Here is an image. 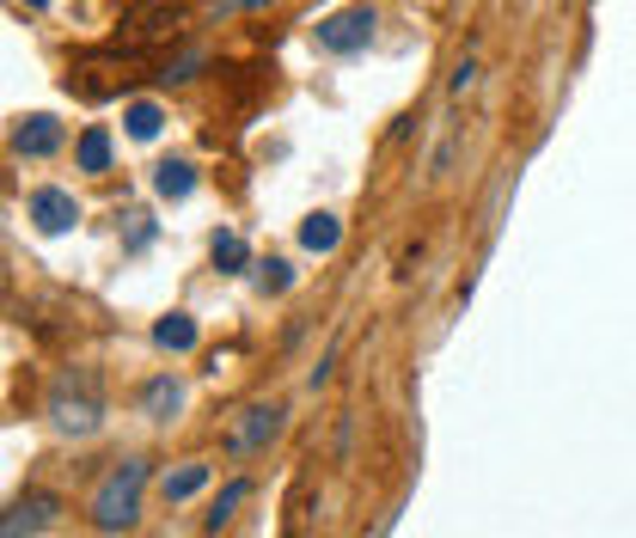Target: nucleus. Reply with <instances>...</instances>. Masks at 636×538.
Listing matches in <instances>:
<instances>
[{
    "mask_svg": "<svg viewBox=\"0 0 636 538\" xmlns=\"http://www.w3.org/2000/svg\"><path fill=\"white\" fill-rule=\"evenodd\" d=\"M50 422H55V434H74V441H86V434L105 422V398H98V380H93L86 368L55 380V392H50Z\"/></svg>",
    "mask_w": 636,
    "mask_h": 538,
    "instance_id": "2",
    "label": "nucleus"
},
{
    "mask_svg": "<svg viewBox=\"0 0 636 538\" xmlns=\"http://www.w3.org/2000/svg\"><path fill=\"white\" fill-rule=\"evenodd\" d=\"M178 410H184V380H172V373L147 380V392H141V416L147 422H172Z\"/></svg>",
    "mask_w": 636,
    "mask_h": 538,
    "instance_id": "7",
    "label": "nucleus"
},
{
    "mask_svg": "<svg viewBox=\"0 0 636 538\" xmlns=\"http://www.w3.org/2000/svg\"><path fill=\"white\" fill-rule=\"evenodd\" d=\"M55 520V496H25V502H13L7 508V538H19V532H43V526Z\"/></svg>",
    "mask_w": 636,
    "mask_h": 538,
    "instance_id": "9",
    "label": "nucleus"
},
{
    "mask_svg": "<svg viewBox=\"0 0 636 538\" xmlns=\"http://www.w3.org/2000/svg\"><path fill=\"white\" fill-rule=\"evenodd\" d=\"M123 123H129V135H135V141H153V135L166 129V110H159V105H147V98H135V105L123 110Z\"/></svg>",
    "mask_w": 636,
    "mask_h": 538,
    "instance_id": "16",
    "label": "nucleus"
},
{
    "mask_svg": "<svg viewBox=\"0 0 636 538\" xmlns=\"http://www.w3.org/2000/svg\"><path fill=\"white\" fill-rule=\"evenodd\" d=\"M276 0H209V13H264Z\"/></svg>",
    "mask_w": 636,
    "mask_h": 538,
    "instance_id": "18",
    "label": "nucleus"
},
{
    "mask_svg": "<svg viewBox=\"0 0 636 538\" xmlns=\"http://www.w3.org/2000/svg\"><path fill=\"white\" fill-rule=\"evenodd\" d=\"M245 502H252V484H245V477H233V484H226L221 496H214V508L202 514V526H209V532H221V526L233 520V514L245 508Z\"/></svg>",
    "mask_w": 636,
    "mask_h": 538,
    "instance_id": "15",
    "label": "nucleus"
},
{
    "mask_svg": "<svg viewBox=\"0 0 636 538\" xmlns=\"http://www.w3.org/2000/svg\"><path fill=\"white\" fill-rule=\"evenodd\" d=\"M257 288H264V294H288V288H294V263H288V257L257 263Z\"/></svg>",
    "mask_w": 636,
    "mask_h": 538,
    "instance_id": "17",
    "label": "nucleus"
},
{
    "mask_svg": "<svg viewBox=\"0 0 636 538\" xmlns=\"http://www.w3.org/2000/svg\"><path fill=\"white\" fill-rule=\"evenodd\" d=\"M300 245L312 251V257H331V251L343 245V221H337V214H325V209L306 214V221H300Z\"/></svg>",
    "mask_w": 636,
    "mask_h": 538,
    "instance_id": "13",
    "label": "nucleus"
},
{
    "mask_svg": "<svg viewBox=\"0 0 636 538\" xmlns=\"http://www.w3.org/2000/svg\"><path fill=\"white\" fill-rule=\"evenodd\" d=\"M141 489H147V460H117L93 489V526L98 532H129L141 520Z\"/></svg>",
    "mask_w": 636,
    "mask_h": 538,
    "instance_id": "1",
    "label": "nucleus"
},
{
    "mask_svg": "<svg viewBox=\"0 0 636 538\" xmlns=\"http://www.w3.org/2000/svg\"><path fill=\"white\" fill-rule=\"evenodd\" d=\"M312 38H318V50H331V55H356V50L373 43V13L368 7H343V13L318 19Z\"/></svg>",
    "mask_w": 636,
    "mask_h": 538,
    "instance_id": "4",
    "label": "nucleus"
},
{
    "mask_svg": "<svg viewBox=\"0 0 636 538\" xmlns=\"http://www.w3.org/2000/svg\"><path fill=\"white\" fill-rule=\"evenodd\" d=\"M209 257H214V270H221V276H245V270H252V245H245L233 226H221V233L209 239Z\"/></svg>",
    "mask_w": 636,
    "mask_h": 538,
    "instance_id": "12",
    "label": "nucleus"
},
{
    "mask_svg": "<svg viewBox=\"0 0 636 538\" xmlns=\"http://www.w3.org/2000/svg\"><path fill=\"white\" fill-rule=\"evenodd\" d=\"M197 337H202V330H197V318H190V313H166L153 325V349H166V355H190V349H197Z\"/></svg>",
    "mask_w": 636,
    "mask_h": 538,
    "instance_id": "10",
    "label": "nucleus"
},
{
    "mask_svg": "<svg viewBox=\"0 0 636 538\" xmlns=\"http://www.w3.org/2000/svg\"><path fill=\"white\" fill-rule=\"evenodd\" d=\"M55 147H62V117H50V110H31V117L13 123V154H19V159H50Z\"/></svg>",
    "mask_w": 636,
    "mask_h": 538,
    "instance_id": "6",
    "label": "nucleus"
},
{
    "mask_svg": "<svg viewBox=\"0 0 636 538\" xmlns=\"http://www.w3.org/2000/svg\"><path fill=\"white\" fill-rule=\"evenodd\" d=\"M190 190H197V166H190V159H159L153 166V197L184 202Z\"/></svg>",
    "mask_w": 636,
    "mask_h": 538,
    "instance_id": "11",
    "label": "nucleus"
},
{
    "mask_svg": "<svg viewBox=\"0 0 636 538\" xmlns=\"http://www.w3.org/2000/svg\"><path fill=\"white\" fill-rule=\"evenodd\" d=\"M282 422H288V410H282V404L239 410V422L226 429V453H233V460H252V453H264V446L282 434Z\"/></svg>",
    "mask_w": 636,
    "mask_h": 538,
    "instance_id": "3",
    "label": "nucleus"
},
{
    "mask_svg": "<svg viewBox=\"0 0 636 538\" xmlns=\"http://www.w3.org/2000/svg\"><path fill=\"white\" fill-rule=\"evenodd\" d=\"M25 221L38 226V233H67V226H80V202H74V190H62V184H38V190H31V202H25Z\"/></svg>",
    "mask_w": 636,
    "mask_h": 538,
    "instance_id": "5",
    "label": "nucleus"
},
{
    "mask_svg": "<svg viewBox=\"0 0 636 538\" xmlns=\"http://www.w3.org/2000/svg\"><path fill=\"white\" fill-rule=\"evenodd\" d=\"M471 80H477V67H471V62H459V67H453V98H465V93H471Z\"/></svg>",
    "mask_w": 636,
    "mask_h": 538,
    "instance_id": "19",
    "label": "nucleus"
},
{
    "mask_svg": "<svg viewBox=\"0 0 636 538\" xmlns=\"http://www.w3.org/2000/svg\"><path fill=\"white\" fill-rule=\"evenodd\" d=\"M74 166H80V171H105V166H110V129H105V123H86V129H80Z\"/></svg>",
    "mask_w": 636,
    "mask_h": 538,
    "instance_id": "14",
    "label": "nucleus"
},
{
    "mask_svg": "<svg viewBox=\"0 0 636 538\" xmlns=\"http://www.w3.org/2000/svg\"><path fill=\"white\" fill-rule=\"evenodd\" d=\"M209 477H214V465H202V460H184V465H178V472H166V477H159V496H166V502H172V508H178V502L202 496V489H209Z\"/></svg>",
    "mask_w": 636,
    "mask_h": 538,
    "instance_id": "8",
    "label": "nucleus"
},
{
    "mask_svg": "<svg viewBox=\"0 0 636 538\" xmlns=\"http://www.w3.org/2000/svg\"><path fill=\"white\" fill-rule=\"evenodd\" d=\"M25 7H50V0H25Z\"/></svg>",
    "mask_w": 636,
    "mask_h": 538,
    "instance_id": "20",
    "label": "nucleus"
}]
</instances>
